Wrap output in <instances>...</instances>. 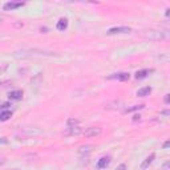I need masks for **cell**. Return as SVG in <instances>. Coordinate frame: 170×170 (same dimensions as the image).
<instances>
[{"label":"cell","mask_w":170,"mask_h":170,"mask_svg":"<svg viewBox=\"0 0 170 170\" xmlns=\"http://www.w3.org/2000/svg\"><path fill=\"white\" fill-rule=\"evenodd\" d=\"M57 56V53L51 51H43V49H37V48H32V49H21L15 52V57L16 59H33V57H53Z\"/></svg>","instance_id":"cell-1"},{"label":"cell","mask_w":170,"mask_h":170,"mask_svg":"<svg viewBox=\"0 0 170 170\" xmlns=\"http://www.w3.org/2000/svg\"><path fill=\"white\" fill-rule=\"evenodd\" d=\"M141 36L146 40H154V41L164 40L168 37V35L164 31H158V29H145L141 32Z\"/></svg>","instance_id":"cell-2"},{"label":"cell","mask_w":170,"mask_h":170,"mask_svg":"<svg viewBox=\"0 0 170 170\" xmlns=\"http://www.w3.org/2000/svg\"><path fill=\"white\" fill-rule=\"evenodd\" d=\"M85 137H97L102 133V129L100 126H91V128H87L83 132Z\"/></svg>","instance_id":"cell-3"},{"label":"cell","mask_w":170,"mask_h":170,"mask_svg":"<svg viewBox=\"0 0 170 170\" xmlns=\"http://www.w3.org/2000/svg\"><path fill=\"white\" fill-rule=\"evenodd\" d=\"M132 29L129 27H114L108 29V35H121V33H130Z\"/></svg>","instance_id":"cell-4"},{"label":"cell","mask_w":170,"mask_h":170,"mask_svg":"<svg viewBox=\"0 0 170 170\" xmlns=\"http://www.w3.org/2000/svg\"><path fill=\"white\" fill-rule=\"evenodd\" d=\"M122 106H124L122 101L116 100V101H112V102H108L106 105H105V109H108V110H120Z\"/></svg>","instance_id":"cell-5"},{"label":"cell","mask_w":170,"mask_h":170,"mask_svg":"<svg viewBox=\"0 0 170 170\" xmlns=\"http://www.w3.org/2000/svg\"><path fill=\"white\" fill-rule=\"evenodd\" d=\"M130 75L126 72H118V73H113L112 76H109L110 80H118V81H128Z\"/></svg>","instance_id":"cell-6"},{"label":"cell","mask_w":170,"mask_h":170,"mask_svg":"<svg viewBox=\"0 0 170 170\" xmlns=\"http://www.w3.org/2000/svg\"><path fill=\"white\" fill-rule=\"evenodd\" d=\"M24 6V3L23 2H10V3H6L4 4V11H14L16 10V8H19V7H23Z\"/></svg>","instance_id":"cell-7"},{"label":"cell","mask_w":170,"mask_h":170,"mask_svg":"<svg viewBox=\"0 0 170 170\" xmlns=\"http://www.w3.org/2000/svg\"><path fill=\"white\" fill-rule=\"evenodd\" d=\"M110 164V157H101V158L97 161V168L99 169H106Z\"/></svg>","instance_id":"cell-8"},{"label":"cell","mask_w":170,"mask_h":170,"mask_svg":"<svg viewBox=\"0 0 170 170\" xmlns=\"http://www.w3.org/2000/svg\"><path fill=\"white\" fill-rule=\"evenodd\" d=\"M154 72V69H142V71H138L137 73L134 75V77L137 79V80H142V79H145V77H148L150 73H153Z\"/></svg>","instance_id":"cell-9"},{"label":"cell","mask_w":170,"mask_h":170,"mask_svg":"<svg viewBox=\"0 0 170 170\" xmlns=\"http://www.w3.org/2000/svg\"><path fill=\"white\" fill-rule=\"evenodd\" d=\"M83 133V129L80 126H73V128H67L65 134L67 136H79Z\"/></svg>","instance_id":"cell-10"},{"label":"cell","mask_w":170,"mask_h":170,"mask_svg":"<svg viewBox=\"0 0 170 170\" xmlns=\"http://www.w3.org/2000/svg\"><path fill=\"white\" fill-rule=\"evenodd\" d=\"M8 97H10V100H12V101H19L23 99V91H12Z\"/></svg>","instance_id":"cell-11"},{"label":"cell","mask_w":170,"mask_h":170,"mask_svg":"<svg viewBox=\"0 0 170 170\" xmlns=\"http://www.w3.org/2000/svg\"><path fill=\"white\" fill-rule=\"evenodd\" d=\"M154 158H156V154H150V156H149L148 158L145 160L142 164H141V170H145V169H148V168L152 165V162H153V160H154Z\"/></svg>","instance_id":"cell-12"},{"label":"cell","mask_w":170,"mask_h":170,"mask_svg":"<svg viewBox=\"0 0 170 170\" xmlns=\"http://www.w3.org/2000/svg\"><path fill=\"white\" fill-rule=\"evenodd\" d=\"M150 93H152V88L150 87H144V88L138 89L137 96H138V97H146V96L150 95Z\"/></svg>","instance_id":"cell-13"},{"label":"cell","mask_w":170,"mask_h":170,"mask_svg":"<svg viewBox=\"0 0 170 170\" xmlns=\"http://www.w3.org/2000/svg\"><path fill=\"white\" fill-rule=\"evenodd\" d=\"M59 31H65L68 28V20L67 19H60L57 21V25H56Z\"/></svg>","instance_id":"cell-14"},{"label":"cell","mask_w":170,"mask_h":170,"mask_svg":"<svg viewBox=\"0 0 170 170\" xmlns=\"http://www.w3.org/2000/svg\"><path fill=\"white\" fill-rule=\"evenodd\" d=\"M93 148H95L93 145H85V146H81V148L79 149V153H80V154H85V156H88L89 153H91V152L93 150Z\"/></svg>","instance_id":"cell-15"},{"label":"cell","mask_w":170,"mask_h":170,"mask_svg":"<svg viewBox=\"0 0 170 170\" xmlns=\"http://www.w3.org/2000/svg\"><path fill=\"white\" fill-rule=\"evenodd\" d=\"M81 122V120H79V118H68V121H67V126L68 128H73V126H79V124Z\"/></svg>","instance_id":"cell-16"},{"label":"cell","mask_w":170,"mask_h":170,"mask_svg":"<svg viewBox=\"0 0 170 170\" xmlns=\"http://www.w3.org/2000/svg\"><path fill=\"white\" fill-rule=\"evenodd\" d=\"M11 117H12V112H10V110L0 113V121H2V122H4V121H8Z\"/></svg>","instance_id":"cell-17"},{"label":"cell","mask_w":170,"mask_h":170,"mask_svg":"<svg viewBox=\"0 0 170 170\" xmlns=\"http://www.w3.org/2000/svg\"><path fill=\"white\" fill-rule=\"evenodd\" d=\"M144 108V105H133L132 108H126L125 109V113H132V112H134V110H140V109H142Z\"/></svg>","instance_id":"cell-18"},{"label":"cell","mask_w":170,"mask_h":170,"mask_svg":"<svg viewBox=\"0 0 170 170\" xmlns=\"http://www.w3.org/2000/svg\"><path fill=\"white\" fill-rule=\"evenodd\" d=\"M40 83H41V75H40V73H39V75H37V76H36V77H35L33 80H32V84H36V85H35V87H36V88H37V87H39V85H40Z\"/></svg>","instance_id":"cell-19"},{"label":"cell","mask_w":170,"mask_h":170,"mask_svg":"<svg viewBox=\"0 0 170 170\" xmlns=\"http://www.w3.org/2000/svg\"><path fill=\"white\" fill-rule=\"evenodd\" d=\"M7 68H8V65H7V64H3V65H0V75H2V73H4Z\"/></svg>","instance_id":"cell-20"},{"label":"cell","mask_w":170,"mask_h":170,"mask_svg":"<svg viewBox=\"0 0 170 170\" xmlns=\"http://www.w3.org/2000/svg\"><path fill=\"white\" fill-rule=\"evenodd\" d=\"M164 101H165V104H169L170 102V95H169V93H166V95H165Z\"/></svg>","instance_id":"cell-21"},{"label":"cell","mask_w":170,"mask_h":170,"mask_svg":"<svg viewBox=\"0 0 170 170\" xmlns=\"http://www.w3.org/2000/svg\"><path fill=\"white\" fill-rule=\"evenodd\" d=\"M116 170H126V165H125V164H121L120 166H117Z\"/></svg>","instance_id":"cell-22"},{"label":"cell","mask_w":170,"mask_h":170,"mask_svg":"<svg viewBox=\"0 0 170 170\" xmlns=\"http://www.w3.org/2000/svg\"><path fill=\"white\" fill-rule=\"evenodd\" d=\"M161 114H162V116H169L170 112L169 110H164V112H161Z\"/></svg>","instance_id":"cell-23"},{"label":"cell","mask_w":170,"mask_h":170,"mask_svg":"<svg viewBox=\"0 0 170 170\" xmlns=\"http://www.w3.org/2000/svg\"><path fill=\"white\" fill-rule=\"evenodd\" d=\"M141 118V116L140 114H136L134 117H133V121H137V120H140Z\"/></svg>","instance_id":"cell-24"},{"label":"cell","mask_w":170,"mask_h":170,"mask_svg":"<svg viewBox=\"0 0 170 170\" xmlns=\"http://www.w3.org/2000/svg\"><path fill=\"white\" fill-rule=\"evenodd\" d=\"M169 145H170V142H169V141H166V142L164 144V149H168V148H169Z\"/></svg>","instance_id":"cell-25"},{"label":"cell","mask_w":170,"mask_h":170,"mask_svg":"<svg viewBox=\"0 0 170 170\" xmlns=\"http://www.w3.org/2000/svg\"><path fill=\"white\" fill-rule=\"evenodd\" d=\"M3 20H4V16H3V15H0V24L3 23Z\"/></svg>","instance_id":"cell-26"}]
</instances>
